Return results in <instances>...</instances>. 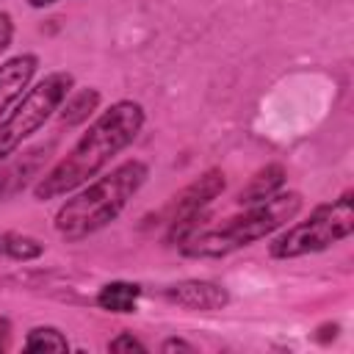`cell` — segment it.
<instances>
[{
  "instance_id": "5b68a950",
  "label": "cell",
  "mask_w": 354,
  "mask_h": 354,
  "mask_svg": "<svg viewBox=\"0 0 354 354\" xmlns=\"http://www.w3.org/2000/svg\"><path fill=\"white\" fill-rule=\"evenodd\" d=\"M72 88L75 75L66 69H55L25 91V97L0 119V163L22 149V144L58 113Z\"/></svg>"
},
{
  "instance_id": "9a60e30c",
  "label": "cell",
  "mask_w": 354,
  "mask_h": 354,
  "mask_svg": "<svg viewBox=\"0 0 354 354\" xmlns=\"http://www.w3.org/2000/svg\"><path fill=\"white\" fill-rule=\"evenodd\" d=\"M108 351H147V343H141L133 332H119L108 343Z\"/></svg>"
},
{
  "instance_id": "7c38bea8",
  "label": "cell",
  "mask_w": 354,
  "mask_h": 354,
  "mask_svg": "<svg viewBox=\"0 0 354 354\" xmlns=\"http://www.w3.org/2000/svg\"><path fill=\"white\" fill-rule=\"evenodd\" d=\"M100 102H102L100 88H91V86H88V88H72L69 97H66V100L61 102V108H58V119H61L64 127L83 124V122H88V119L97 113Z\"/></svg>"
},
{
  "instance_id": "52a82bcc",
  "label": "cell",
  "mask_w": 354,
  "mask_h": 354,
  "mask_svg": "<svg viewBox=\"0 0 354 354\" xmlns=\"http://www.w3.org/2000/svg\"><path fill=\"white\" fill-rule=\"evenodd\" d=\"M224 188H227V177H224L221 169L202 171L194 183H188L180 194L171 196V202L166 207V224L188 218V216H196V213H205L210 207V202L224 194Z\"/></svg>"
},
{
  "instance_id": "2e32d148",
  "label": "cell",
  "mask_w": 354,
  "mask_h": 354,
  "mask_svg": "<svg viewBox=\"0 0 354 354\" xmlns=\"http://www.w3.org/2000/svg\"><path fill=\"white\" fill-rule=\"evenodd\" d=\"M11 39H14V19L8 11H0V53L8 50Z\"/></svg>"
},
{
  "instance_id": "d6986e66",
  "label": "cell",
  "mask_w": 354,
  "mask_h": 354,
  "mask_svg": "<svg viewBox=\"0 0 354 354\" xmlns=\"http://www.w3.org/2000/svg\"><path fill=\"white\" fill-rule=\"evenodd\" d=\"M55 3H61V0H28L30 8H47V6H55Z\"/></svg>"
},
{
  "instance_id": "ac0fdd59",
  "label": "cell",
  "mask_w": 354,
  "mask_h": 354,
  "mask_svg": "<svg viewBox=\"0 0 354 354\" xmlns=\"http://www.w3.org/2000/svg\"><path fill=\"white\" fill-rule=\"evenodd\" d=\"M160 351H196V346L194 343H185L180 337H169V340L160 343Z\"/></svg>"
},
{
  "instance_id": "7a4b0ae2",
  "label": "cell",
  "mask_w": 354,
  "mask_h": 354,
  "mask_svg": "<svg viewBox=\"0 0 354 354\" xmlns=\"http://www.w3.org/2000/svg\"><path fill=\"white\" fill-rule=\"evenodd\" d=\"M147 180H149V166L138 158L122 160L111 171L97 174L86 185L75 188L66 196V202L55 210L53 218L55 232L69 243L97 235L122 216L127 202L144 188Z\"/></svg>"
},
{
  "instance_id": "8992f818",
  "label": "cell",
  "mask_w": 354,
  "mask_h": 354,
  "mask_svg": "<svg viewBox=\"0 0 354 354\" xmlns=\"http://www.w3.org/2000/svg\"><path fill=\"white\" fill-rule=\"evenodd\" d=\"M53 149H55V141H47V144L28 147L22 152L17 149L11 158H6L0 163V202L14 199L28 188L33 177H41V169L50 160Z\"/></svg>"
},
{
  "instance_id": "3957f363",
  "label": "cell",
  "mask_w": 354,
  "mask_h": 354,
  "mask_svg": "<svg viewBox=\"0 0 354 354\" xmlns=\"http://www.w3.org/2000/svg\"><path fill=\"white\" fill-rule=\"evenodd\" d=\"M301 205H304V199L299 191L282 188L279 194H274L263 202L246 205V210L230 216L218 227H202L180 246V254L194 257V260H210V257H227L232 252H241V249L274 235L285 224H290L299 216Z\"/></svg>"
},
{
  "instance_id": "8fae6325",
  "label": "cell",
  "mask_w": 354,
  "mask_h": 354,
  "mask_svg": "<svg viewBox=\"0 0 354 354\" xmlns=\"http://www.w3.org/2000/svg\"><path fill=\"white\" fill-rule=\"evenodd\" d=\"M138 299H141V285L138 282H127V279L105 282L97 290V307L105 310V313H113V315L136 313Z\"/></svg>"
},
{
  "instance_id": "e0dca14e",
  "label": "cell",
  "mask_w": 354,
  "mask_h": 354,
  "mask_svg": "<svg viewBox=\"0 0 354 354\" xmlns=\"http://www.w3.org/2000/svg\"><path fill=\"white\" fill-rule=\"evenodd\" d=\"M11 332H14L11 321H8L6 315H0V354L11 348Z\"/></svg>"
},
{
  "instance_id": "277c9868",
  "label": "cell",
  "mask_w": 354,
  "mask_h": 354,
  "mask_svg": "<svg viewBox=\"0 0 354 354\" xmlns=\"http://www.w3.org/2000/svg\"><path fill=\"white\" fill-rule=\"evenodd\" d=\"M351 191H343L337 199L318 205L304 221L285 224L279 235L268 243V257L274 260H296L304 254L326 252L329 246L346 241L354 232V205Z\"/></svg>"
},
{
  "instance_id": "5bb4252c",
  "label": "cell",
  "mask_w": 354,
  "mask_h": 354,
  "mask_svg": "<svg viewBox=\"0 0 354 354\" xmlns=\"http://www.w3.org/2000/svg\"><path fill=\"white\" fill-rule=\"evenodd\" d=\"M25 351H69V340L58 326H33L22 343Z\"/></svg>"
},
{
  "instance_id": "4fadbf2b",
  "label": "cell",
  "mask_w": 354,
  "mask_h": 354,
  "mask_svg": "<svg viewBox=\"0 0 354 354\" xmlns=\"http://www.w3.org/2000/svg\"><path fill=\"white\" fill-rule=\"evenodd\" d=\"M0 254L28 263V260H36L44 254V243L30 235H22V232H0Z\"/></svg>"
},
{
  "instance_id": "9c48e42d",
  "label": "cell",
  "mask_w": 354,
  "mask_h": 354,
  "mask_svg": "<svg viewBox=\"0 0 354 354\" xmlns=\"http://www.w3.org/2000/svg\"><path fill=\"white\" fill-rule=\"evenodd\" d=\"M39 72L36 53H17L0 64V119L25 97Z\"/></svg>"
},
{
  "instance_id": "ba28073f",
  "label": "cell",
  "mask_w": 354,
  "mask_h": 354,
  "mask_svg": "<svg viewBox=\"0 0 354 354\" xmlns=\"http://www.w3.org/2000/svg\"><path fill=\"white\" fill-rule=\"evenodd\" d=\"M160 296L177 307L199 310V313H216L230 304V290L210 279H180L160 290Z\"/></svg>"
},
{
  "instance_id": "30bf717a",
  "label": "cell",
  "mask_w": 354,
  "mask_h": 354,
  "mask_svg": "<svg viewBox=\"0 0 354 354\" xmlns=\"http://www.w3.org/2000/svg\"><path fill=\"white\" fill-rule=\"evenodd\" d=\"M285 177H288V171H285L282 163H266V166L257 169V171L249 177V183L238 191L235 202H238L241 207L254 205V202H263V199H268V196H274V194H279V191L285 188Z\"/></svg>"
},
{
  "instance_id": "6da1fadb",
  "label": "cell",
  "mask_w": 354,
  "mask_h": 354,
  "mask_svg": "<svg viewBox=\"0 0 354 354\" xmlns=\"http://www.w3.org/2000/svg\"><path fill=\"white\" fill-rule=\"evenodd\" d=\"M144 122H147V111L141 102L136 100L111 102L105 111H100L91 119V124L80 133L72 149L36 180L33 199L47 202L66 196L75 188L94 180L97 174H102L111 166V160L138 138Z\"/></svg>"
}]
</instances>
